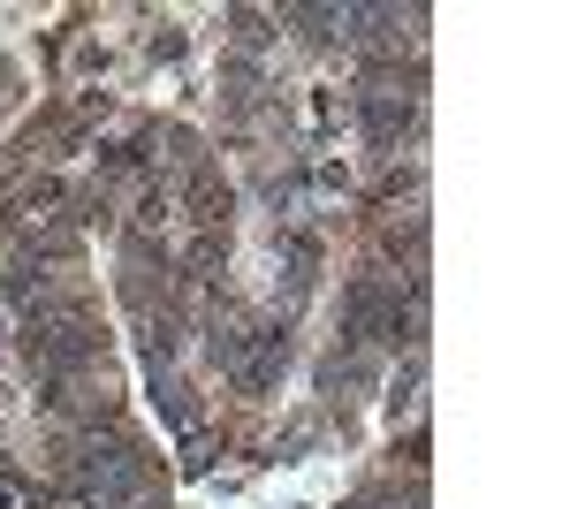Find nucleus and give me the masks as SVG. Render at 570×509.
Returning a JSON list of instances; mask_svg holds the SVG:
<instances>
[{"label":"nucleus","instance_id":"f03ea898","mask_svg":"<svg viewBox=\"0 0 570 509\" xmlns=\"http://www.w3.org/2000/svg\"><path fill=\"white\" fill-rule=\"evenodd\" d=\"M395 297H403V290H395L389 274H357L351 290H343V342H373L389 327Z\"/></svg>","mask_w":570,"mask_h":509},{"label":"nucleus","instance_id":"f257e3e1","mask_svg":"<svg viewBox=\"0 0 570 509\" xmlns=\"http://www.w3.org/2000/svg\"><path fill=\"white\" fill-rule=\"evenodd\" d=\"M357 123H365V145L373 153H389L395 137L419 123V77L411 85H365L357 91Z\"/></svg>","mask_w":570,"mask_h":509}]
</instances>
